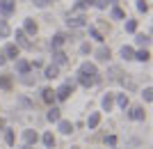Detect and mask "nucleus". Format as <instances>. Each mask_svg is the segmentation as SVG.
Returning <instances> with one entry per match:
<instances>
[{
  "label": "nucleus",
  "instance_id": "nucleus-27",
  "mask_svg": "<svg viewBox=\"0 0 153 149\" xmlns=\"http://www.w3.org/2000/svg\"><path fill=\"white\" fill-rule=\"evenodd\" d=\"M12 34V28H9V23H7L5 19H0V39H7Z\"/></svg>",
  "mask_w": 153,
  "mask_h": 149
},
{
  "label": "nucleus",
  "instance_id": "nucleus-42",
  "mask_svg": "<svg viewBox=\"0 0 153 149\" xmlns=\"http://www.w3.org/2000/svg\"><path fill=\"white\" fill-rule=\"evenodd\" d=\"M5 62H7V58H5V53H2V48H0V67L5 64Z\"/></svg>",
  "mask_w": 153,
  "mask_h": 149
},
{
  "label": "nucleus",
  "instance_id": "nucleus-16",
  "mask_svg": "<svg viewBox=\"0 0 153 149\" xmlns=\"http://www.w3.org/2000/svg\"><path fill=\"white\" fill-rule=\"evenodd\" d=\"M46 119H48L51 124H57L59 119H62V110H59L57 106H51V108H48V115H46Z\"/></svg>",
  "mask_w": 153,
  "mask_h": 149
},
{
  "label": "nucleus",
  "instance_id": "nucleus-29",
  "mask_svg": "<svg viewBox=\"0 0 153 149\" xmlns=\"http://www.w3.org/2000/svg\"><path fill=\"white\" fill-rule=\"evenodd\" d=\"M149 41H151V34H135V44H137V46H144V48H146V46H149Z\"/></svg>",
  "mask_w": 153,
  "mask_h": 149
},
{
  "label": "nucleus",
  "instance_id": "nucleus-13",
  "mask_svg": "<svg viewBox=\"0 0 153 149\" xmlns=\"http://www.w3.org/2000/svg\"><path fill=\"white\" fill-rule=\"evenodd\" d=\"M14 87V76L12 73H0V90L9 92Z\"/></svg>",
  "mask_w": 153,
  "mask_h": 149
},
{
  "label": "nucleus",
  "instance_id": "nucleus-46",
  "mask_svg": "<svg viewBox=\"0 0 153 149\" xmlns=\"http://www.w3.org/2000/svg\"><path fill=\"white\" fill-rule=\"evenodd\" d=\"M48 2H55V0H48Z\"/></svg>",
  "mask_w": 153,
  "mask_h": 149
},
{
  "label": "nucleus",
  "instance_id": "nucleus-24",
  "mask_svg": "<svg viewBox=\"0 0 153 149\" xmlns=\"http://www.w3.org/2000/svg\"><path fill=\"white\" fill-rule=\"evenodd\" d=\"M101 106H103V110H105V112H110V110H112V106H114V94H110V92H108V94L101 99Z\"/></svg>",
  "mask_w": 153,
  "mask_h": 149
},
{
  "label": "nucleus",
  "instance_id": "nucleus-28",
  "mask_svg": "<svg viewBox=\"0 0 153 149\" xmlns=\"http://www.w3.org/2000/svg\"><path fill=\"white\" fill-rule=\"evenodd\" d=\"M123 28H126V32L137 34V21H135V19H126V21H123Z\"/></svg>",
  "mask_w": 153,
  "mask_h": 149
},
{
  "label": "nucleus",
  "instance_id": "nucleus-15",
  "mask_svg": "<svg viewBox=\"0 0 153 149\" xmlns=\"http://www.w3.org/2000/svg\"><path fill=\"white\" fill-rule=\"evenodd\" d=\"M73 129H76V126H73L69 119H59V122H57V131L62 133V136H71V133H73Z\"/></svg>",
  "mask_w": 153,
  "mask_h": 149
},
{
  "label": "nucleus",
  "instance_id": "nucleus-3",
  "mask_svg": "<svg viewBox=\"0 0 153 149\" xmlns=\"http://www.w3.org/2000/svg\"><path fill=\"white\" fill-rule=\"evenodd\" d=\"M78 76H89V78H94V76H101V73H98V67H96L94 62H82L80 69H78Z\"/></svg>",
  "mask_w": 153,
  "mask_h": 149
},
{
  "label": "nucleus",
  "instance_id": "nucleus-47",
  "mask_svg": "<svg viewBox=\"0 0 153 149\" xmlns=\"http://www.w3.org/2000/svg\"><path fill=\"white\" fill-rule=\"evenodd\" d=\"M112 149H114V147H112Z\"/></svg>",
  "mask_w": 153,
  "mask_h": 149
},
{
  "label": "nucleus",
  "instance_id": "nucleus-7",
  "mask_svg": "<svg viewBox=\"0 0 153 149\" xmlns=\"http://www.w3.org/2000/svg\"><path fill=\"white\" fill-rule=\"evenodd\" d=\"M64 44H66V34L64 32H57L51 37V51H62Z\"/></svg>",
  "mask_w": 153,
  "mask_h": 149
},
{
  "label": "nucleus",
  "instance_id": "nucleus-1",
  "mask_svg": "<svg viewBox=\"0 0 153 149\" xmlns=\"http://www.w3.org/2000/svg\"><path fill=\"white\" fill-rule=\"evenodd\" d=\"M73 90H76V80H66V83H62L55 90V101H66V99H71V94H73Z\"/></svg>",
  "mask_w": 153,
  "mask_h": 149
},
{
  "label": "nucleus",
  "instance_id": "nucleus-20",
  "mask_svg": "<svg viewBox=\"0 0 153 149\" xmlns=\"http://www.w3.org/2000/svg\"><path fill=\"white\" fill-rule=\"evenodd\" d=\"M98 124H101V112H91L87 117V129L94 131V129H98Z\"/></svg>",
  "mask_w": 153,
  "mask_h": 149
},
{
  "label": "nucleus",
  "instance_id": "nucleus-31",
  "mask_svg": "<svg viewBox=\"0 0 153 149\" xmlns=\"http://www.w3.org/2000/svg\"><path fill=\"white\" fill-rule=\"evenodd\" d=\"M16 103H19L21 108H27V110H30V108H34V103H32V101H30L27 97H23V94H21V97L16 99Z\"/></svg>",
  "mask_w": 153,
  "mask_h": 149
},
{
  "label": "nucleus",
  "instance_id": "nucleus-10",
  "mask_svg": "<svg viewBox=\"0 0 153 149\" xmlns=\"http://www.w3.org/2000/svg\"><path fill=\"white\" fill-rule=\"evenodd\" d=\"M16 62V73L19 76H27V73H32V67L27 60H14Z\"/></svg>",
  "mask_w": 153,
  "mask_h": 149
},
{
  "label": "nucleus",
  "instance_id": "nucleus-32",
  "mask_svg": "<svg viewBox=\"0 0 153 149\" xmlns=\"http://www.w3.org/2000/svg\"><path fill=\"white\" fill-rule=\"evenodd\" d=\"M108 76L114 78V80H119V78H121V69H119V67H110V69H108Z\"/></svg>",
  "mask_w": 153,
  "mask_h": 149
},
{
  "label": "nucleus",
  "instance_id": "nucleus-18",
  "mask_svg": "<svg viewBox=\"0 0 153 149\" xmlns=\"http://www.w3.org/2000/svg\"><path fill=\"white\" fill-rule=\"evenodd\" d=\"M85 21H87V19H85L82 14H78V16H71V14H69L66 25H69V28H82V25H85Z\"/></svg>",
  "mask_w": 153,
  "mask_h": 149
},
{
  "label": "nucleus",
  "instance_id": "nucleus-36",
  "mask_svg": "<svg viewBox=\"0 0 153 149\" xmlns=\"http://www.w3.org/2000/svg\"><path fill=\"white\" fill-rule=\"evenodd\" d=\"M89 37H94L96 41H98V44H103V34L98 32V30H96V28H89Z\"/></svg>",
  "mask_w": 153,
  "mask_h": 149
},
{
  "label": "nucleus",
  "instance_id": "nucleus-38",
  "mask_svg": "<svg viewBox=\"0 0 153 149\" xmlns=\"http://www.w3.org/2000/svg\"><path fill=\"white\" fill-rule=\"evenodd\" d=\"M91 5H94L96 9H105V7H108V2H105V0H91Z\"/></svg>",
  "mask_w": 153,
  "mask_h": 149
},
{
  "label": "nucleus",
  "instance_id": "nucleus-34",
  "mask_svg": "<svg viewBox=\"0 0 153 149\" xmlns=\"http://www.w3.org/2000/svg\"><path fill=\"white\" fill-rule=\"evenodd\" d=\"M119 80H121V85L126 87L128 92H130V90H135V80H130V78H119Z\"/></svg>",
  "mask_w": 153,
  "mask_h": 149
},
{
  "label": "nucleus",
  "instance_id": "nucleus-22",
  "mask_svg": "<svg viewBox=\"0 0 153 149\" xmlns=\"http://www.w3.org/2000/svg\"><path fill=\"white\" fill-rule=\"evenodd\" d=\"M41 142H44L46 149H55V136H53V131H46L44 136H41Z\"/></svg>",
  "mask_w": 153,
  "mask_h": 149
},
{
  "label": "nucleus",
  "instance_id": "nucleus-23",
  "mask_svg": "<svg viewBox=\"0 0 153 149\" xmlns=\"http://www.w3.org/2000/svg\"><path fill=\"white\" fill-rule=\"evenodd\" d=\"M59 76V67H55V64H48L44 69V78L46 80H53V78H57Z\"/></svg>",
  "mask_w": 153,
  "mask_h": 149
},
{
  "label": "nucleus",
  "instance_id": "nucleus-21",
  "mask_svg": "<svg viewBox=\"0 0 153 149\" xmlns=\"http://www.w3.org/2000/svg\"><path fill=\"white\" fill-rule=\"evenodd\" d=\"M114 103L121 108V110H126L128 106H130V99H128V94L123 92V94H114Z\"/></svg>",
  "mask_w": 153,
  "mask_h": 149
},
{
  "label": "nucleus",
  "instance_id": "nucleus-4",
  "mask_svg": "<svg viewBox=\"0 0 153 149\" xmlns=\"http://www.w3.org/2000/svg\"><path fill=\"white\" fill-rule=\"evenodd\" d=\"M14 12H16V0H0V14H2V19L12 16Z\"/></svg>",
  "mask_w": 153,
  "mask_h": 149
},
{
  "label": "nucleus",
  "instance_id": "nucleus-8",
  "mask_svg": "<svg viewBox=\"0 0 153 149\" xmlns=\"http://www.w3.org/2000/svg\"><path fill=\"white\" fill-rule=\"evenodd\" d=\"M76 83H80L82 87H87V90H89V87H94V85L101 83V76H94V78H89V76H78Z\"/></svg>",
  "mask_w": 153,
  "mask_h": 149
},
{
  "label": "nucleus",
  "instance_id": "nucleus-26",
  "mask_svg": "<svg viewBox=\"0 0 153 149\" xmlns=\"http://www.w3.org/2000/svg\"><path fill=\"white\" fill-rule=\"evenodd\" d=\"M5 145L7 147H14V145H16V133H14V129H9V126L5 129Z\"/></svg>",
  "mask_w": 153,
  "mask_h": 149
},
{
  "label": "nucleus",
  "instance_id": "nucleus-45",
  "mask_svg": "<svg viewBox=\"0 0 153 149\" xmlns=\"http://www.w3.org/2000/svg\"><path fill=\"white\" fill-rule=\"evenodd\" d=\"M21 149H32V147H27V145H23V147H21Z\"/></svg>",
  "mask_w": 153,
  "mask_h": 149
},
{
  "label": "nucleus",
  "instance_id": "nucleus-19",
  "mask_svg": "<svg viewBox=\"0 0 153 149\" xmlns=\"http://www.w3.org/2000/svg\"><path fill=\"white\" fill-rule=\"evenodd\" d=\"M110 19H112V21H123V19H126V12H123L119 5H112V9H110Z\"/></svg>",
  "mask_w": 153,
  "mask_h": 149
},
{
  "label": "nucleus",
  "instance_id": "nucleus-30",
  "mask_svg": "<svg viewBox=\"0 0 153 149\" xmlns=\"http://www.w3.org/2000/svg\"><path fill=\"white\" fill-rule=\"evenodd\" d=\"M119 55H121L123 60H133V55H135V48H133V46H123L121 51H119Z\"/></svg>",
  "mask_w": 153,
  "mask_h": 149
},
{
  "label": "nucleus",
  "instance_id": "nucleus-37",
  "mask_svg": "<svg viewBox=\"0 0 153 149\" xmlns=\"http://www.w3.org/2000/svg\"><path fill=\"white\" fill-rule=\"evenodd\" d=\"M137 9L146 14V12H149V2H146V0H137Z\"/></svg>",
  "mask_w": 153,
  "mask_h": 149
},
{
  "label": "nucleus",
  "instance_id": "nucleus-43",
  "mask_svg": "<svg viewBox=\"0 0 153 149\" xmlns=\"http://www.w3.org/2000/svg\"><path fill=\"white\" fill-rule=\"evenodd\" d=\"M7 126H5V119H2V117H0V131H5Z\"/></svg>",
  "mask_w": 153,
  "mask_h": 149
},
{
  "label": "nucleus",
  "instance_id": "nucleus-2",
  "mask_svg": "<svg viewBox=\"0 0 153 149\" xmlns=\"http://www.w3.org/2000/svg\"><path fill=\"white\" fill-rule=\"evenodd\" d=\"M126 115H128V119H133V122H144V119H146V112H144L142 106H128Z\"/></svg>",
  "mask_w": 153,
  "mask_h": 149
},
{
  "label": "nucleus",
  "instance_id": "nucleus-44",
  "mask_svg": "<svg viewBox=\"0 0 153 149\" xmlns=\"http://www.w3.org/2000/svg\"><path fill=\"white\" fill-rule=\"evenodd\" d=\"M108 5H119V0H105Z\"/></svg>",
  "mask_w": 153,
  "mask_h": 149
},
{
  "label": "nucleus",
  "instance_id": "nucleus-41",
  "mask_svg": "<svg viewBox=\"0 0 153 149\" xmlns=\"http://www.w3.org/2000/svg\"><path fill=\"white\" fill-rule=\"evenodd\" d=\"M32 2H34L37 7H46V5H48V0H32Z\"/></svg>",
  "mask_w": 153,
  "mask_h": 149
},
{
  "label": "nucleus",
  "instance_id": "nucleus-35",
  "mask_svg": "<svg viewBox=\"0 0 153 149\" xmlns=\"http://www.w3.org/2000/svg\"><path fill=\"white\" fill-rule=\"evenodd\" d=\"M21 83H23V85H34V83H37V76L32 78V73H27V76H21Z\"/></svg>",
  "mask_w": 153,
  "mask_h": 149
},
{
  "label": "nucleus",
  "instance_id": "nucleus-5",
  "mask_svg": "<svg viewBox=\"0 0 153 149\" xmlns=\"http://www.w3.org/2000/svg\"><path fill=\"white\" fill-rule=\"evenodd\" d=\"M37 142H39V133H37L34 129H25V131H23V145L34 147Z\"/></svg>",
  "mask_w": 153,
  "mask_h": 149
},
{
  "label": "nucleus",
  "instance_id": "nucleus-6",
  "mask_svg": "<svg viewBox=\"0 0 153 149\" xmlns=\"http://www.w3.org/2000/svg\"><path fill=\"white\" fill-rule=\"evenodd\" d=\"M14 37H16V46H19V48H32V41L30 39H27V34L23 32V30H16V32H14Z\"/></svg>",
  "mask_w": 153,
  "mask_h": 149
},
{
  "label": "nucleus",
  "instance_id": "nucleus-33",
  "mask_svg": "<svg viewBox=\"0 0 153 149\" xmlns=\"http://www.w3.org/2000/svg\"><path fill=\"white\" fill-rule=\"evenodd\" d=\"M142 99H144L146 103H151V99H153V90H151V85H149V87H144V92H142Z\"/></svg>",
  "mask_w": 153,
  "mask_h": 149
},
{
  "label": "nucleus",
  "instance_id": "nucleus-11",
  "mask_svg": "<svg viewBox=\"0 0 153 149\" xmlns=\"http://www.w3.org/2000/svg\"><path fill=\"white\" fill-rule=\"evenodd\" d=\"M21 30H23V32L27 34V37H34V34H37V21L34 19H25V23H23V28H21Z\"/></svg>",
  "mask_w": 153,
  "mask_h": 149
},
{
  "label": "nucleus",
  "instance_id": "nucleus-40",
  "mask_svg": "<svg viewBox=\"0 0 153 149\" xmlns=\"http://www.w3.org/2000/svg\"><path fill=\"white\" fill-rule=\"evenodd\" d=\"M80 53H82V55H89V53H91V46L89 44H82V46H80Z\"/></svg>",
  "mask_w": 153,
  "mask_h": 149
},
{
  "label": "nucleus",
  "instance_id": "nucleus-39",
  "mask_svg": "<svg viewBox=\"0 0 153 149\" xmlns=\"http://www.w3.org/2000/svg\"><path fill=\"white\" fill-rule=\"evenodd\" d=\"M105 145H108V147H114L117 145V136H105Z\"/></svg>",
  "mask_w": 153,
  "mask_h": 149
},
{
  "label": "nucleus",
  "instance_id": "nucleus-9",
  "mask_svg": "<svg viewBox=\"0 0 153 149\" xmlns=\"http://www.w3.org/2000/svg\"><path fill=\"white\" fill-rule=\"evenodd\" d=\"M2 53H5V58H7V60H19L21 48H19V46H16V44L12 41V44H7L5 48H2Z\"/></svg>",
  "mask_w": 153,
  "mask_h": 149
},
{
  "label": "nucleus",
  "instance_id": "nucleus-25",
  "mask_svg": "<svg viewBox=\"0 0 153 149\" xmlns=\"http://www.w3.org/2000/svg\"><path fill=\"white\" fill-rule=\"evenodd\" d=\"M133 60H137V62H149V60H151V53H149V48H142V51H135Z\"/></svg>",
  "mask_w": 153,
  "mask_h": 149
},
{
  "label": "nucleus",
  "instance_id": "nucleus-12",
  "mask_svg": "<svg viewBox=\"0 0 153 149\" xmlns=\"http://www.w3.org/2000/svg\"><path fill=\"white\" fill-rule=\"evenodd\" d=\"M94 55H96V60H98V62H110V58H112V53H110L108 46H98Z\"/></svg>",
  "mask_w": 153,
  "mask_h": 149
},
{
  "label": "nucleus",
  "instance_id": "nucleus-17",
  "mask_svg": "<svg viewBox=\"0 0 153 149\" xmlns=\"http://www.w3.org/2000/svg\"><path fill=\"white\" fill-rule=\"evenodd\" d=\"M69 62V55L64 51H53V64L55 67H62V64H66Z\"/></svg>",
  "mask_w": 153,
  "mask_h": 149
},
{
  "label": "nucleus",
  "instance_id": "nucleus-14",
  "mask_svg": "<svg viewBox=\"0 0 153 149\" xmlns=\"http://www.w3.org/2000/svg\"><path fill=\"white\" fill-rule=\"evenodd\" d=\"M39 94H41V101H44V103H48V106L55 103V90H53V87H44Z\"/></svg>",
  "mask_w": 153,
  "mask_h": 149
}]
</instances>
